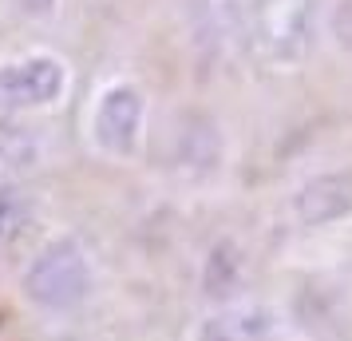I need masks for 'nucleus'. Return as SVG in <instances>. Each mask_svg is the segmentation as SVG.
Returning <instances> with one entry per match:
<instances>
[{
    "instance_id": "4",
    "label": "nucleus",
    "mask_w": 352,
    "mask_h": 341,
    "mask_svg": "<svg viewBox=\"0 0 352 341\" xmlns=\"http://www.w3.org/2000/svg\"><path fill=\"white\" fill-rule=\"evenodd\" d=\"M67 87V72L56 56H24L0 64V99L20 107H44L60 99Z\"/></svg>"
},
{
    "instance_id": "2",
    "label": "nucleus",
    "mask_w": 352,
    "mask_h": 341,
    "mask_svg": "<svg viewBox=\"0 0 352 341\" xmlns=\"http://www.w3.org/2000/svg\"><path fill=\"white\" fill-rule=\"evenodd\" d=\"M250 32L273 64H301L309 52V0H250Z\"/></svg>"
},
{
    "instance_id": "7",
    "label": "nucleus",
    "mask_w": 352,
    "mask_h": 341,
    "mask_svg": "<svg viewBox=\"0 0 352 341\" xmlns=\"http://www.w3.org/2000/svg\"><path fill=\"white\" fill-rule=\"evenodd\" d=\"M241 282H245V262H241L238 246L234 242H218L214 250L206 254V266H202V286L206 293H238Z\"/></svg>"
},
{
    "instance_id": "8",
    "label": "nucleus",
    "mask_w": 352,
    "mask_h": 341,
    "mask_svg": "<svg viewBox=\"0 0 352 341\" xmlns=\"http://www.w3.org/2000/svg\"><path fill=\"white\" fill-rule=\"evenodd\" d=\"M40 163V139H36L32 127L24 123H8L0 119V167H36Z\"/></svg>"
},
{
    "instance_id": "5",
    "label": "nucleus",
    "mask_w": 352,
    "mask_h": 341,
    "mask_svg": "<svg viewBox=\"0 0 352 341\" xmlns=\"http://www.w3.org/2000/svg\"><path fill=\"white\" fill-rule=\"evenodd\" d=\"M293 214L301 227H329L352 214V171H329L301 183L293 195Z\"/></svg>"
},
{
    "instance_id": "9",
    "label": "nucleus",
    "mask_w": 352,
    "mask_h": 341,
    "mask_svg": "<svg viewBox=\"0 0 352 341\" xmlns=\"http://www.w3.org/2000/svg\"><path fill=\"white\" fill-rule=\"evenodd\" d=\"M28 218H32V203L28 195L12 187V183H0V242H12L24 234L28 227Z\"/></svg>"
},
{
    "instance_id": "1",
    "label": "nucleus",
    "mask_w": 352,
    "mask_h": 341,
    "mask_svg": "<svg viewBox=\"0 0 352 341\" xmlns=\"http://www.w3.org/2000/svg\"><path fill=\"white\" fill-rule=\"evenodd\" d=\"M24 293L48 313H67L87 302L91 293V262L80 238H52L36 250V258L24 270Z\"/></svg>"
},
{
    "instance_id": "3",
    "label": "nucleus",
    "mask_w": 352,
    "mask_h": 341,
    "mask_svg": "<svg viewBox=\"0 0 352 341\" xmlns=\"http://www.w3.org/2000/svg\"><path fill=\"white\" fill-rule=\"evenodd\" d=\"M143 112L146 99L135 83H111L96 103V115H91V135L96 143L107 151V155H131L139 147V135H143Z\"/></svg>"
},
{
    "instance_id": "6",
    "label": "nucleus",
    "mask_w": 352,
    "mask_h": 341,
    "mask_svg": "<svg viewBox=\"0 0 352 341\" xmlns=\"http://www.w3.org/2000/svg\"><path fill=\"white\" fill-rule=\"evenodd\" d=\"M277 329V313L261 302H238V306H226L206 313L194 341H265Z\"/></svg>"
}]
</instances>
